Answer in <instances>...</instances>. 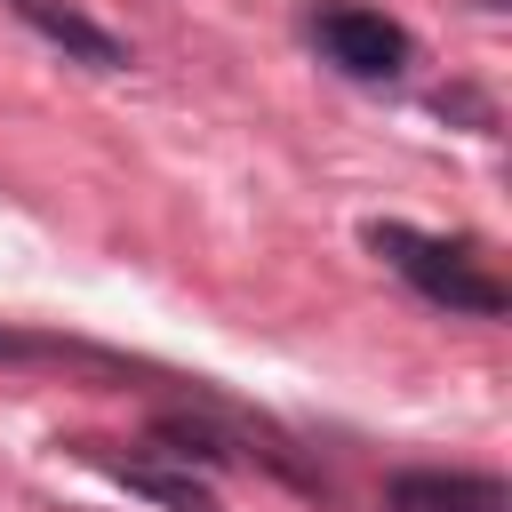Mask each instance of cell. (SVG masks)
Here are the masks:
<instances>
[{"label":"cell","mask_w":512,"mask_h":512,"mask_svg":"<svg viewBox=\"0 0 512 512\" xmlns=\"http://www.w3.org/2000/svg\"><path fill=\"white\" fill-rule=\"evenodd\" d=\"M360 240H368V256H376L392 280H408V288H416L432 312H448V320H504V312H512V288H504L464 240H448V232L376 216Z\"/></svg>","instance_id":"1"},{"label":"cell","mask_w":512,"mask_h":512,"mask_svg":"<svg viewBox=\"0 0 512 512\" xmlns=\"http://www.w3.org/2000/svg\"><path fill=\"white\" fill-rule=\"evenodd\" d=\"M304 32H312L320 64H336V72L360 80V88H384V80H400V72L416 64V40H408L384 8H360V0H312Z\"/></svg>","instance_id":"2"},{"label":"cell","mask_w":512,"mask_h":512,"mask_svg":"<svg viewBox=\"0 0 512 512\" xmlns=\"http://www.w3.org/2000/svg\"><path fill=\"white\" fill-rule=\"evenodd\" d=\"M384 512H512V488L464 464H408L384 480Z\"/></svg>","instance_id":"3"},{"label":"cell","mask_w":512,"mask_h":512,"mask_svg":"<svg viewBox=\"0 0 512 512\" xmlns=\"http://www.w3.org/2000/svg\"><path fill=\"white\" fill-rule=\"evenodd\" d=\"M8 16L16 24H32L48 48H64L72 64H88V72H128L136 56H128V40L120 32H104L88 8H72V0H8Z\"/></svg>","instance_id":"4"},{"label":"cell","mask_w":512,"mask_h":512,"mask_svg":"<svg viewBox=\"0 0 512 512\" xmlns=\"http://www.w3.org/2000/svg\"><path fill=\"white\" fill-rule=\"evenodd\" d=\"M120 488H136V496H152V504H168V512H216V488L192 472V464H176V456H96Z\"/></svg>","instance_id":"5"},{"label":"cell","mask_w":512,"mask_h":512,"mask_svg":"<svg viewBox=\"0 0 512 512\" xmlns=\"http://www.w3.org/2000/svg\"><path fill=\"white\" fill-rule=\"evenodd\" d=\"M0 368H96V376H112L120 360H112V352H96V344L32 336V328H8V320H0Z\"/></svg>","instance_id":"6"}]
</instances>
